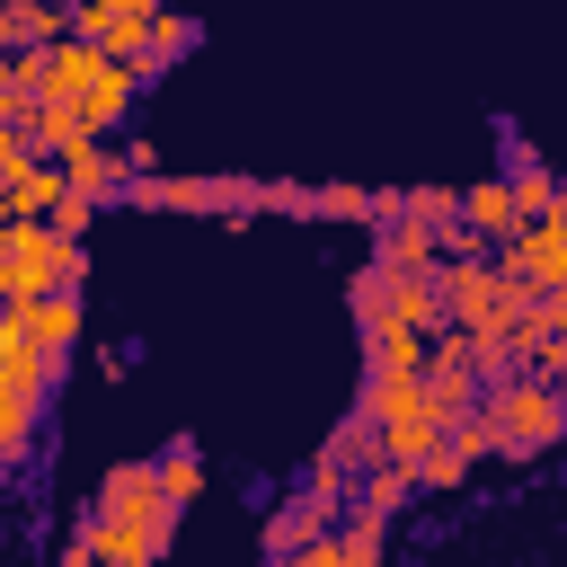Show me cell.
I'll use <instances>...</instances> for the list:
<instances>
[{
    "label": "cell",
    "instance_id": "4fadbf2b",
    "mask_svg": "<svg viewBox=\"0 0 567 567\" xmlns=\"http://www.w3.org/2000/svg\"><path fill=\"white\" fill-rule=\"evenodd\" d=\"M461 221L487 230V239H514L523 230V204H514V177H487V186H461Z\"/></svg>",
    "mask_w": 567,
    "mask_h": 567
},
{
    "label": "cell",
    "instance_id": "7402d4cb",
    "mask_svg": "<svg viewBox=\"0 0 567 567\" xmlns=\"http://www.w3.org/2000/svg\"><path fill=\"white\" fill-rule=\"evenodd\" d=\"M35 106H44V89H27V80H0V133H35Z\"/></svg>",
    "mask_w": 567,
    "mask_h": 567
},
{
    "label": "cell",
    "instance_id": "9c48e42d",
    "mask_svg": "<svg viewBox=\"0 0 567 567\" xmlns=\"http://www.w3.org/2000/svg\"><path fill=\"white\" fill-rule=\"evenodd\" d=\"M18 310H27V328H35V346L71 363V346H80V284H53L44 301H18Z\"/></svg>",
    "mask_w": 567,
    "mask_h": 567
},
{
    "label": "cell",
    "instance_id": "ac0fdd59",
    "mask_svg": "<svg viewBox=\"0 0 567 567\" xmlns=\"http://www.w3.org/2000/svg\"><path fill=\"white\" fill-rule=\"evenodd\" d=\"M337 532H346V567H381V549H390V514H363V505H354Z\"/></svg>",
    "mask_w": 567,
    "mask_h": 567
},
{
    "label": "cell",
    "instance_id": "3957f363",
    "mask_svg": "<svg viewBox=\"0 0 567 567\" xmlns=\"http://www.w3.org/2000/svg\"><path fill=\"white\" fill-rule=\"evenodd\" d=\"M62 257H71V230L44 213H18L0 230V301H44L62 284Z\"/></svg>",
    "mask_w": 567,
    "mask_h": 567
},
{
    "label": "cell",
    "instance_id": "d6986e66",
    "mask_svg": "<svg viewBox=\"0 0 567 567\" xmlns=\"http://www.w3.org/2000/svg\"><path fill=\"white\" fill-rule=\"evenodd\" d=\"M159 487H168L177 505H195V496H204V452H195V443H168V452H159Z\"/></svg>",
    "mask_w": 567,
    "mask_h": 567
},
{
    "label": "cell",
    "instance_id": "7c38bea8",
    "mask_svg": "<svg viewBox=\"0 0 567 567\" xmlns=\"http://www.w3.org/2000/svg\"><path fill=\"white\" fill-rule=\"evenodd\" d=\"M372 257H390V266H443V239H434V221L390 213V221H372Z\"/></svg>",
    "mask_w": 567,
    "mask_h": 567
},
{
    "label": "cell",
    "instance_id": "277c9868",
    "mask_svg": "<svg viewBox=\"0 0 567 567\" xmlns=\"http://www.w3.org/2000/svg\"><path fill=\"white\" fill-rule=\"evenodd\" d=\"M443 310H452V328L505 319V266L496 257H443Z\"/></svg>",
    "mask_w": 567,
    "mask_h": 567
},
{
    "label": "cell",
    "instance_id": "484cf974",
    "mask_svg": "<svg viewBox=\"0 0 567 567\" xmlns=\"http://www.w3.org/2000/svg\"><path fill=\"white\" fill-rule=\"evenodd\" d=\"M71 9H151V18H159L168 0H71Z\"/></svg>",
    "mask_w": 567,
    "mask_h": 567
},
{
    "label": "cell",
    "instance_id": "2e32d148",
    "mask_svg": "<svg viewBox=\"0 0 567 567\" xmlns=\"http://www.w3.org/2000/svg\"><path fill=\"white\" fill-rule=\"evenodd\" d=\"M505 177H514V204H523V221H549V213H567V186H558V177H549L532 151H514V168H505Z\"/></svg>",
    "mask_w": 567,
    "mask_h": 567
},
{
    "label": "cell",
    "instance_id": "7a4b0ae2",
    "mask_svg": "<svg viewBox=\"0 0 567 567\" xmlns=\"http://www.w3.org/2000/svg\"><path fill=\"white\" fill-rule=\"evenodd\" d=\"M487 416H496V461H540L567 434V399L549 372H505L487 381Z\"/></svg>",
    "mask_w": 567,
    "mask_h": 567
},
{
    "label": "cell",
    "instance_id": "ffe728a7",
    "mask_svg": "<svg viewBox=\"0 0 567 567\" xmlns=\"http://www.w3.org/2000/svg\"><path fill=\"white\" fill-rule=\"evenodd\" d=\"M372 204H381V186H319V221H363L372 230Z\"/></svg>",
    "mask_w": 567,
    "mask_h": 567
},
{
    "label": "cell",
    "instance_id": "5b68a950",
    "mask_svg": "<svg viewBox=\"0 0 567 567\" xmlns=\"http://www.w3.org/2000/svg\"><path fill=\"white\" fill-rule=\"evenodd\" d=\"M496 266H505V275H532L540 292H567V213L523 221L514 239H496Z\"/></svg>",
    "mask_w": 567,
    "mask_h": 567
},
{
    "label": "cell",
    "instance_id": "30bf717a",
    "mask_svg": "<svg viewBox=\"0 0 567 567\" xmlns=\"http://www.w3.org/2000/svg\"><path fill=\"white\" fill-rule=\"evenodd\" d=\"M425 354H434V337H425V328H408V319L363 328V372H425Z\"/></svg>",
    "mask_w": 567,
    "mask_h": 567
},
{
    "label": "cell",
    "instance_id": "cb8c5ba5",
    "mask_svg": "<svg viewBox=\"0 0 567 567\" xmlns=\"http://www.w3.org/2000/svg\"><path fill=\"white\" fill-rule=\"evenodd\" d=\"M97 204H106V195H89V186H62V204H53V213H44V221H62V230H71V239H80V230H89V221H97Z\"/></svg>",
    "mask_w": 567,
    "mask_h": 567
},
{
    "label": "cell",
    "instance_id": "ba28073f",
    "mask_svg": "<svg viewBox=\"0 0 567 567\" xmlns=\"http://www.w3.org/2000/svg\"><path fill=\"white\" fill-rule=\"evenodd\" d=\"M195 44H204V27H195L186 9H159V18H151V44L133 53V71H142V89H151L159 71H177V62L195 53Z\"/></svg>",
    "mask_w": 567,
    "mask_h": 567
},
{
    "label": "cell",
    "instance_id": "8992f818",
    "mask_svg": "<svg viewBox=\"0 0 567 567\" xmlns=\"http://www.w3.org/2000/svg\"><path fill=\"white\" fill-rule=\"evenodd\" d=\"M151 505H177V496L159 487V461H115V470L97 478V496H89V514H106V523H133V514H151Z\"/></svg>",
    "mask_w": 567,
    "mask_h": 567
},
{
    "label": "cell",
    "instance_id": "603a6c76",
    "mask_svg": "<svg viewBox=\"0 0 567 567\" xmlns=\"http://www.w3.org/2000/svg\"><path fill=\"white\" fill-rule=\"evenodd\" d=\"M266 213H292V221H319V186H292V177H266Z\"/></svg>",
    "mask_w": 567,
    "mask_h": 567
},
{
    "label": "cell",
    "instance_id": "d4e9b609",
    "mask_svg": "<svg viewBox=\"0 0 567 567\" xmlns=\"http://www.w3.org/2000/svg\"><path fill=\"white\" fill-rule=\"evenodd\" d=\"M532 372H549V381H558V399H567V346H558V337L540 346V363H532Z\"/></svg>",
    "mask_w": 567,
    "mask_h": 567
},
{
    "label": "cell",
    "instance_id": "52a82bcc",
    "mask_svg": "<svg viewBox=\"0 0 567 567\" xmlns=\"http://www.w3.org/2000/svg\"><path fill=\"white\" fill-rule=\"evenodd\" d=\"M62 186H71V168H62L53 151H35L18 177H0V213H9V221H18V213H53V204H62Z\"/></svg>",
    "mask_w": 567,
    "mask_h": 567
},
{
    "label": "cell",
    "instance_id": "8fae6325",
    "mask_svg": "<svg viewBox=\"0 0 567 567\" xmlns=\"http://www.w3.org/2000/svg\"><path fill=\"white\" fill-rule=\"evenodd\" d=\"M71 35V9L62 0H0V53L18 44H62Z\"/></svg>",
    "mask_w": 567,
    "mask_h": 567
},
{
    "label": "cell",
    "instance_id": "9a60e30c",
    "mask_svg": "<svg viewBox=\"0 0 567 567\" xmlns=\"http://www.w3.org/2000/svg\"><path fill=\"white\" fill-rule=\"evenodd\" d=\"M89 133H97V124L80 115V97H44V106H35V151H53V159H71V151L89 142Z\"/></svg>",
    "mask_w": 567,
    "mask_h": 567
},
{
    "label": "cell",
    "instance_id": "5bb4252c",
    "mask_svg": "<svg viewBox=\"0 0 567 567\" xmlns=\"http://www.w3.org/2000/svg\"><path fill=\"white\" fill-rule=\"evenodd\" d=\"M71 27L106 53H142L151 44V9H71Z\"/></svg>",
    "mask_w": 567,
    "mask_h": 567
},
{
    "label": "cell",
    "instance_id": "6da1fadb",
    "mask_svg": "<svg viewBox=\"0 0 567 567\" xmlns=\"http://www.w3.org/2000/svg\"><path fill=\"white\" fill-rule=\"evenodd\" d=\"M53 372H62V354H44L35 328H27V310L9 301V319H0V461L9 470L35 452V416H44Z\"/></svg>",
    "mask_w": 567,
    "mask_h": 567
},
{
    "label": "cell",
    "instance_id": "e0dca14e",
    "mask_svg": "<svg viewBox=\"0 0 567 567\" xmlns=\"http://www.w3.org/2000/svg\"><path fill=\"white\" fill-rule=\"evenodd\" d=\"M470 470H478V452H470V443H452V434H443V443H434V452L416 461L425 496H461V487H470Z\"/></svg>",
    "mask_w": 567,
    "mask_h": 567
},
{
    "label": "cell",
    "instance_id": "44dd1931",
    "mask_svg": "<svg viewBox=\"0 0 567 567\" xmlns=\"http://www.w3.org/2000/svg\"><path fill=\"white\" fill-rule=\"evenodd\" d=\"M301 540H310V523H301V505H284V514H266V532H257V549L284 567V558H301Z\"/></svg>",
    "mask_w": 567,
    "mask_h": 567
}]
</instances>
